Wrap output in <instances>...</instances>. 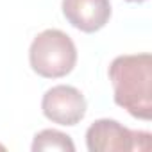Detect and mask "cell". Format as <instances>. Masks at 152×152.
I'll return each mask as SVG.
<instances>
[{
    "label": "cell",
    "instance_id": "3957f363",
    "mask_svg": "<svg viewBox=\"0 0 152 152\" xmlns=\"http://www.w3.org/2000/svg\"><path fill=\"white\" fill-rule=\"evenodd\" d=\"M150 132L131 131L111 118L95 120L86 131V147L90 152H131L148 150Z\"/></svg>",
    "mask_w": 152,
    "mask_h": 152
},
{
    "label": "cell",
    "instance_id": "7a4b0ae2",
    "mask_svg": "<svg viewBox=\"0 0 152 152\" xmlns=\"http://www.w3.org/2000/svg\"><path fill=\"white\" fill-rule=\"evenodd\" d=\"M29 63L41 77L59 79L75 68L77 48L66 32L59 29H47L32 39L29 48Z\"/></svg>",
    "mask_w": 152,
    "mask_h": 152
},
{
    "label": "cell",
    "instance_id": "6da1fadb",
    "mask_svg": "<svg viewBox=\"0 0 152 152\" xmlns=\"http://www.w3.org/2000/svg\"><path fill=\"white\" fill-rule=\"evenodd\" d=\"M109 81L113 84V99L131 116L140 120L152 118V56L124 54L111 61Z\"/></svg>",
    "mask_w": 152,
    "mask_h": 152
},
{
    "label": "cell",
    "instance_id": "5b68a950",
    "mask_svg": "<svg viewBox=\"0 0 152 152\" xmlns=\"http://www.w3.org/2000/svg\"><path fill=\"white\" fill-rule=\"evenodd\" d=\"M63 15L68 23L83 32H97L111 18L109 0H63Z\"/></svg>",
    "mask_w": 152,
    "mask_h": 152
},
{
    "label": "cell",
    "instance_id": "277c9868",
    "mask_svg": "<svg viewBox=\"0 0 152 152\" xmlns=\"http://www.w3.org/2000/svg\"><path fill=\"white\" fill-rule=\"evenodd\" d=\"M86 99L84 95L73 86L57 84L45 91L41 99V111L43 115L59 125H77L86 116Z\"/></svg>",
    "mask_w": 152,
    "mask_h": 152
},
{
    "label": "cell",
    "instance_id": "8992f818",
    "mask_svg": "<svg viewBox=\"0 0 152 152\" xmlns=\"http://www.w3.org/2000/svg\"><path fill=\"white\" fill-rule=\"evenodd\" d=\"M43 150H61V152H73L75 145L72 138L61 131L56 129H43L34 136L32 141V152H43Z\"/></svg>",
    "mask_w": 152,
    "mask_h": 152
},
{
    "label": "cell",
    "instance_id": "52a82bcc",
    "mask_svg": "<svg viewBox=\"0 0 152 152\" xmlns=\"http://www.w3.org/2000/svg\"><path fill=\"white\" fill-rule=\"evenodd\" d=\"M127 2H136V4H140V2H145V0H127Z\"/></svg>",
    "mask_w": 152,
    "mask_h": 152
}]
</instances>
